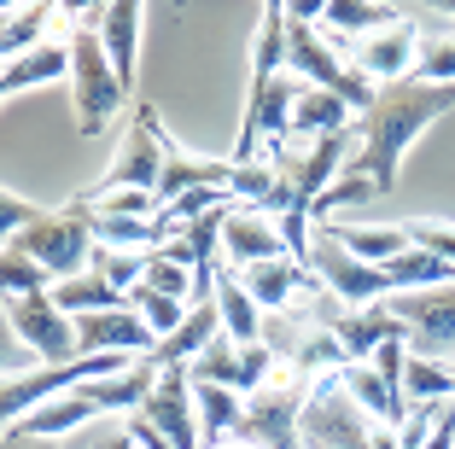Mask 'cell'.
I'll use <instances>...</instances> for the list:
<instances>
[{"label": "cell", "instance_id": "ac0fdd59", "mask_svg": "<svg viewBox=\"0 0 455 449\" xmlns=\"http://www.w3.org/2000/svg\"><path fill=\"white\" fill-rule=\"evenodd\" d=\"M211 339H222V309H216V304H199L188 321H181V327L170 333V339L158 344V350H152V362H158V368H193V362L211 350Z\"/></svg>", "mask_w": 455, "mask_h": 449}, {"label": "cell", "instance_id": "836d02e7", "mask_svg": "<svg viewBox=\"0 0 455 449\" xmlns=\"http://www.w3.org/2000/svg\"><path fill=\"white\" fill-rule=\"evenodd\" d=\"M147 286H152V292H170V298H181V304H193V292H199V275H193L181 257L152 252V263H147Z\"/></svg>", "mask_w": 455, "mask_h": 449}, {"label": "cell", "instance_id": "e575fe53", "mask_svg": "<svg viewBox=\"0 0 455 449\" xmlns=\"http://www.w3.org/2000/svg\"><path fill=\"white\" fill-rule=\"evenodd\" d=\"M147 263H152V252H111V245H100V252H94V269L123 292V298L147 280Z\"/></svg>", "mask_w": 455, "mask_h": 449}, {"label": "cell", "instance_id": "ffe728a7", "mask_svg": "<svg viewBox=\"0 0 455 449\" xmlns=\"http://www.w3.org/2000/svg\"><path fill=\"white\" fill-rule=\"evenodd\" d=\"M140 18H147V6H134V0L100 6V41H106V53H111V65H117L123 88H134V47H140Z\"/></svg>", "mask_w": 455, "mask_h": 449}, {"label": "cell", "instance_id": "277c9868", "mask_svg": "<svg viewBox=\"0 0 455 449\" xmlns=\"http://www.w3.org/2000/svg\"><path fill=\"white\" fill-rule=\"evenodd\" d=\"M6 245H24V252L53 275V286L88 275V269H94V252H100L94 228H88V211H82L76 198H70L65 211H41L36 222H29L18 239H6Z\"/></svg>", "mask_w": 455, "mask_h": 449}, {"label": "cell", "instance_id": "d6a6232c", "mask_svg": "<svg viewBox=\"0 0 455 449\" xmlns=\"http://www.w3.org/2000/svg\"><path fill=\"white\" fill-rule=\"evenodd\" d=\"M193 380H211V385H234V391H240V344H234V339H228V333H222V339H211V350H204V357L199 362H193ZM245 397V391H240Z\"/></svg>", "mask_w": 455, "mask_h": 449}, {"label": "cell", "instance_id": "3957f363", "mask_svg": "<svg viewBox=\"0 0 455 449\" xmlns=\"http://www.w3.org/2000/svg\"><path fill=\"white\" fill-rule=\"evenodd\" d=\"M298 432H304V449H397V437H391L386 426H374L356 403H350V391L339 385V373L315 380Z\"/></svg>", "mask_w": 455, "mask_h": 449}, {"label": "cell", "instance_id": "60d3db41", "mask_svg": "<svg viewBox=\"0 0 455 449\" xmlns=\"http://www.w3.org/2000/svg\"><path fill=\"white\" fill-rule=\"evenodd\" d=\"M443 12H450V18H455V0H450V6H443Z\"/></svg>", "mask_w": 455, "mask_h": 449}, {"label": "cell", "instance_id": "9a60e30c", "mask_svg": "<svg viewBox=\"0 0 455 449\" xmlns=\"http://www.w3.org/2000/svg\"><path fill=\"white\" fill-rule=\"evenodd\" d=\"M339 385H345L350 403H356V409L368 414L374 426H386V432H403V426H409V414H415V409H409V397H403L397 385L379 380L374 362H345V368H339Z\"/></svg>", "mask_w": 455, "mask_h": 449}, {"label": "cell", "instance_id": "d6986e66", "mask_svg": "<svg viewBox=\"0 0 455 449\" xmlns=\"http://www.w3.org/2000/svg\"><path fill=\"white\" fill-rule=\"evenodd\" d=\"M216 309H222V333L234 344H257L263 339V309H257V298L245 292V280H240V269H216Z\"/></svg>", "mask_w": 455, "mask_h": 449}, {"label": "cell", "instance_id": "8d00e7d4", "mask_svg": "<svg viewBox=\"0 0 455 449\" xmlns=\"http://www.w3.org/2000/svg\"><path fill=\"white\" fill-rule=\"evenodd\" d=\"M82 198H88V193H82ZM88 204L117 211V216H140V222H152V216H158V198H152V193H106V198H88Z\"/></svg>", "mask_w": 455, "mask_h": 449}, {"label": "cell", "instance_id": "7402d4cb", "mask_svg": "<svg viewBox=\"0 0 455 449\" xmlns=\"http://www.w3.org/2000/svg\"><path fill=\"white\" fill-rule=\"evenodd\" d=\"M193 403H199V432H204V449L228 444L234 426L245 414V397L234 385H211V380H193Z\"/></svg>", "mask_w": 455, "mask_h": 449}, {"label": "cell", "instance_id": "83f0119b", "mask_svg": "<svg viewBox=\"0 0 455 449\" xmlns=\"http://www.w3.org/2000/svg\"><path fill=\"white\" fill-rule=\"evenodd\" d=\"M322 24L345 41H362V36H374V29L397 24V18H391V6H374V0H327Z\"/></svg>", "mask_w": 455, "mask_h": 449}, {"label": "cell", "instance_id": "f546056e", "mask_svg": "<svg viewBox=\"0 0 455 449\" xmlns=\"http://www.w3.org/2000/svg\"><path fill=\"white\" fill-rule=\"evenodd\" d=\"M129 309H134L140 321H147L152 333H158V344H164V339H170L175 327H181V321L193 316V304H181V298H170V292H152L147 280H140V286L129 292Z\"/></svg>", "mask_w": 455, "mask_h": 449}, {"label": "cell", "instance_id": "8fae6325", "mask_svg": "<svg viewBox=\"0 0 455 449\" xmlns=\"http://www.w3.org/2000/svg\"><path fill=\"white\" fill-rule=\"evenodd\" d=\"M420 36H427V24H420V18H397V24L374 29V36L350 41V53H356L350 65L374 82V88L409 82V76H415V59H420Z\"/></svg>", "mask_w": 455, "mask_h": 449}, {"label": "cell", "instance_id": "d590c367", "mask_svg": "<svg viewBox=\"0 0 455 449\" xmlns=\"http://www.w3.org/2000/svg\"><path fill=\"white\" fill-rule=\"evenodd\" d=\"M403 228H409V239H415L420 252L455 263V222H432V216H420V222H403Z\"/></svg>", "mask_w": 455, "mask_h": 449}, {"label": "cell", "instance_id": "b9f144b4", "mask_svg": "<svg viewBox=\"0 0 455 449\" xmlns=\"http://www.w3.org/2000/svg\"><path fill=\"white\" fill-rule=\"evenodd\" d=\"M29 449H47V444H29Z\"/></svg>", "mask_w": 455, "mask_h": 449}, {"label": "cell", "instance_id": "74e56055", "mask_svg": "<svg viewBox=\"0 0 455 449\" xmlns=\"http://www.w3.org/2000/svg\"><path fill=\"white\" fill-rule=\"evenodd\" d=\"M36 216H41L36 204H24L18 193H0V222H6V239H18L29 222H36Z\"/></svg>", "mask_w": 455, "mask_h": 449}, {"label": "cell", "instance_id": "6da1fadb", "mask_svg": "<svg viewBox=\"0 0 455 449\" xmlns=\"http://www.w3.org/2000/svg\"><path fill=\"white\" fill-rule=\"evenodd\" d=\"M455 106V82L443 88V82H391V88L374 93V106L356 117V152H350V164H356L368 181L379 187V198L397 187V164L403 152L415 146V134L427 129V123H438L443 111Z\"/></svg>", "mask_w": 455, "mask_h": 449}, {"label": "cell", "instance_id": "52a82bcc", "mask_svg": "<svg viewBox=\"0 0 455 449\" xmlns=\"http://www.w3.org/2000/svg\"><path fill=\"white\" fill-rule=\"evenodd\" d=\"M309 275L322 280L345 309H368V304H386V298H391L386 269L362 263L350 245H339L333 222H315V239H309Z\"/></svg>", "mask_w": 455, "mask_h": 449}, {"label": "cell", "instance_id": "ab89813d", "mask_svg": "<svg viewBox=\"0 0 455 449\" xmlns=\"http://www.w3.org/2000/svg\"><path fill=\"white\" fill-rule=\"evenodd\" d=\"M216 449H251V444H240V437H228V444H216Z\"/></svg>", "mask_w": 455, "mask_h": 449}, {"label": "cell", "instance_id": "e0dca14e", "mask_svg": "<svg viewBox=\"0 0 455 449\" xmlns=\"http://www.w3.org/2000/svg\"><path fill=\"white\" fill-rule=\"evenodd\" d=\"M397 333H409V327L391 316V298H386V304H368V309H345L339 327H333V339L345 344L350 362H374V350L386 339H397Z\"/></svg>", "mask_w": 455, "mask_h": 449}, {"label": "cell", "instance_id": "4316f807", "mask_svg": "<svg viewBox=\"0 0 455 449\" xmlns=\"http://www.w3.org/2000/svg\"><path fill=\"white\" fill-rule=\"evenodd\" d=\"M333 234H339V245H350L362 263H374V269L397 263V257L415 245V239H409V228H345V222H333Z\"/></svg>", "mask_w": 455, "mask_h": 449}, {"label": "cell", "instance_id": "7a4b0ae2", "mask_svg": "<svg viewBox=\"0 0 455 449\" xmlns=\"http://www.w3.org/2000/svg\"><path fill=\"white\" fill-rule=\"evenodd\" d=\"M70 82H76V100H70L76 106V134L94 140V134H106L117 123L123 100H129L117 65L106 53V41H100V6H88L76 18V29H70Z\"/></svg>", "mask_w": 455, "mask_h": 449}, {"label": "cell", "instance_id": "603a6c76", "mask_svg": "<svg viewBox=\"0 0 455 449\" xmlns=\"http://www.w3.org/2000/svg\"><path fill=\"white\" fill-rule=\"evenodd\" d=\"M53 304L65 309L70 321H82V316H106V309H129V298H123L100 269H88V275H76V280H59Z\"/></svg>", "mask_w": 455, "mask_h": 449}, {"label": "cell", "instance_id": "f35d334b", "mask_svg": "<svg viewBox=\"0 0 455 449\" xmlns=\"http://www.w3.org/2000/svg\"><path fill=\"white\" fill-rule=\"evenodd\" d=\"M106 449H140V444H134L129 432H117V437H106Z\"/></svg>", "mask_w": 455, "mask_h": 449}, {"label": "cell", "instance_id": "2e32d148", "mask_svg": "<svg viewBox=\"0 0 455 449\" xmlns=\"http://www.w3.org/2000/svg\"><path fill=\"white\" fill-rule=\"evenodd\" d=\"M245 292L257 298V309L263 316H286V309L304 298L309 286H315V275H309L304 263H292V257H281V263H257V269H240Z\"/></svg>", "mask_w": 455, "mask_h": 449}, {"label": "cell", "instance_id": "8992f818", "mask_svg": "<svg viewBox=\"0 0 455 449\" xmlns=\"http://www.w3.org/2000/svg\"><path fill=\"white\" fill-rule=\"evenodd\" d=\"M286 70H292L304 88H327V93H339V100H350L356 111H368L374 93H379L350 59H339L333 47L315 36V24H304V18H292V12H286Z\"/></svg>", "mask_w": 455, "mask_h": 449}, {"label": "cell", "instance_id": "1f68e13d", "mask_svg": "<svg viewBox=\"0 0 455 449\" xmlns=\"http://www.w3.org/2000/svg\"><path fill=\"white\" fill-rule=\"evenodd\" d=\"M0 286H6V298H36V292L53 286V275H47L24 245H6V252H0Z\"/></svg>", "mask_w": 455, "mask_h": 449}, {"label": "cell", "instance_id": "4fadbf2b", "mask_svg": "<svg viewBox=\"0 0 455 449\" xmlns=\"http://www.w3.org/2000/svg\"><path fill=\"white\" fill-rule=\"evenodd\" d=\"M134 414H147L175 449H204V432H199V403H193V373L188 368H164L152 397L140 403Z\"/></svg>", "mask_w": 455, "mask_h": 449}, {"label": "cell", "instance_id": "d4e9b609", "mask_svg": "<svg viewBox=\"0 0 455 449\" xmlns=\"http://www.w3.org/2000/svg\"><path fill=\"white\" fill-rule=\"evenodd\" d=\"M59 76H70V47H36V53L12 59L0 70V93L18 100L24 88H41V82H59Z\"/></svg>", "mask_w": 455, "mask_h": 449}, {"label": "cell", "instance_id": "ba28073f", "mask_svg": "<svg viewBox=\"0 0 455 449\" xmlns=\"http://www.w3.org/2000/svg\"><path fill=\"white\" fill-rule=\"evenodd\" d=\"M391 316L409 327V350L427 362L455 357V286H427V292H391Z\"/></svg>", "mask_w": 455, "mask_h": 449}, {"label": "cell", "instance_id": "cb8c5ba5", "mask_svg": "<svg viewBox=\"0 0 455 449\" xmlns=\"http://www.w3.org/2000/svg\"><path fill=\"white\" fill-rule=\"evenodd\" d=\"M76 204L88 211V228H94L100 245H111V252H158V228L140 222V216H117V211H100V204H88V198L76 193Z\"/></svg>", "mask_w": 455, "mask_h": 449}, {"label": "cell", "instance_id": "9c48e42d", "mask_svg": "<svg viewBox=\"0 0 455 449\" xmlns=\"http://www.w3.org/2000/svg\"><path fill=\"white\" fill-rule=\"evenodd\" d=\"M6 327L36 350L47 368H65V362L82 357V339H76V321L53 304V292H36V298H6Z\"/></svg>", "mask_w": 455, "mask_h": 449}, {"label": "cell", "instance_id": "7c38bea8", "mask_svg": "<svg viewBox=\"0 0 455 449\" xmlns=\"http://www.w3.org/2000/svg\"><path fill=\"white\" fill-rule=\"evenodd\" d=\"M158 181H164V152H158V140H152L147 106H134L129 140H123V152L111 158V170L88 187V198H106V193H152L158 198Z\"/></svg>", "mask_w": 455, "mask_h": 449}, {"label": "cell", "instance_id": "f1b7e54d", "mask_svg": "<svg viewBox=\"0 0 455 449\" xmlns=\"http://www.w3.org/2000/svg\"><path fill=\"white\" fill-rule=\"evenodd\" d=\"M427 24V18H420ZM415 82H455V18L450 24H427L420 36V59H415Z\"/></svg>", "mask_w": 455, "mask_h": 449}, {"label": "cell", "instance_id": "44dd1931", "mask_svg": "<svg viewBox=\"0 0 455 449\" xmlns=\"http://www.w3.org/2000/svg\"><path fill=\"white\" fill-rule=\"evenodd\" d=\"M345 129H356V123H350V100H339V93H327V88H304L286 140L309 146V140H327V134H345Z\"/></svg>", "mask_w": 455, "mask_h": 449}, {"label": "cell", "instance_id": "4dcf8cb0", "mask_svg": "<svg viewBox=\"0 0 455 449\" xmlns=\"http://www.w3.org/2000/svg\"><path fill=\"white\" fill-rule=\"evenodd\" d=\"M47 12H53V6H12V12H6V24H0V53H6V65L36 53L41 29H47Z\"/></svg>", "mask_w": 455, "mask_h": 449}, {"label": "cell", "instance_id": "484cf974", "mask_svg": "<svg viewBox=\"0 0 455 449\" xmlns=\"http://www.w3.org/2000/svg\"><path fill=\"white\" fill-rule=\"evenodd\" d=\"M403 397L409 409H432V403H455V368L450 362H427L409 350V373H403Z\"/></svg>", "mask_w": 455, "mask_h": 449}, {"label": "cell", "instance_id": "5b68a950", "mask_svg": "<svg viewBox=\"0 0 455 449\" xmlns=\"http://www.w3.org/2000/svg\"><path fill=\"white\" fill-rule=\"evenodd\" d=\"M309 391H315V385H304L292 368H281L263 391L245 397V414H240V426H234V437L251 444V449H304V432H298V426H304Z\"/></svg>", "mask_w": 455, "mask_h": 449}, {"label": "cell", "instance_id": "5bb4252c", "mask_svg": "<svg viewBox=\"0 0 455 449\" xmlns=\"http://www.w3.org/2000/svg\"><path fill=\"white\" fill-rule=\"evenodd\" d=\"M286 252V234L281 222H268L263 211H245V204H234L222 222V263L228 269H257V263H281Z\"/></svg>", "mask_w": 455, "mask_h": 449}, {"label": "cell", "instance_id": "30bf717a", "mask_svg": "<svg viewBox=\"0 0 455 449\" xmlns=\"http://www.w3.org/2000/svg\"><path fill=\"white\" fill-rule=\"evenodd\" d=\"M147 123H152V140H158V152H164L158 211H164V204H175V198H188V193H228V181H234V158H199V152H188V146L158 123V111H152V106H147Z\"/></svg>", "mask_w": 455, "mask_h": 449}]
</instances>
